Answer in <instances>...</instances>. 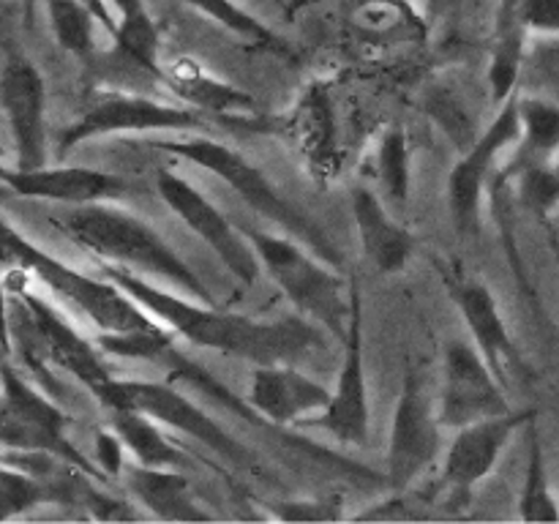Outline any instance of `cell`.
<instances>
[{
	"instance_id": "cell-35",
	"label": "cell",
	"mask_w": 559,
	"mask_h": 524,
	"mask_svg": "<svg viewBox=\"0 0 559 524\" xmlns=\"http://www.w3.org/2000/svg\"><path fill=\"white\" fill-rule=\"evenodd\" d=\"M287 522H325V519H342V508L333 500H289L282 502L276 513Z\"/></svg>"
},
{
	"instance_id": "cell-29",
	"label": "cell",
	"mask_w": 559,
	"mask_h": 524,
	"mask_svg": "<svg viewBox=\"0 0 559 524\" xmlns=\"http://www.w3.org/2000/svg\"><path fill=\"white\" fill-rule=\"evenodd\" d=\"M60 497L58 478H41V475L22 469L16 464L3 462L0 473V502H3V522L16 516H25L36 505L52 502Z\"/></svg>"
},
{
	"instance_id": "cell-19",
	"label": "cell",
	"mask_w": 559,
	"mask_h": 524,
	"mask_svg": "<svg viewBox=\"0 0 559 524\" xmlns=\"http://www.w3.org/2000/svg\"><path fill=\"white\" fill-rule=\"evenodd\" d=\"M448 289L456 309L462 311L473 344L480 349L491 371L500 377L502 385L511 388V377L522 369V355L513 344L495 293L484 282H473V278L448 282Z\"/></svg>"
},
{
	"instance_id": "cell-31",
	"label": "cell",
	"mask_w": 559,
	"mask_h": 524,
	"mask_svg": "<svg viewBox=\"0 0 559 524\" xmlns=\"http://www.w3.org/2000/svg\"><path fill=\"white\" fill-rule=\"evenodd\" d=\"M189 9L200 11L202 16L213 20L216 25H222L224 31L235 33L243 41L257 44V47L265 49H282V41H278L276 33L267 25H262L251 11H246L243 5L235 3V0H183Z\"/></svg>"
},
{
	"instance_id": "cell-33",
	"label": "cell",
	"mask_w": 559,
	"mask_h": 524,
	"mask_svg": "<svg viewBox=\"0 0 559 524\" xmlns=\"http://www.w3.org/2000/svg\"><path fill=\"white\" fill-rule=\"evenodd\" d=\"M519 22L533 36H559V0H511Z\"/></svg>"
},
{
	"instance_id": "cell-13",
	"label": "cell",
	"mask_w": 559,
	"mask_h": 524,
	"mask_svg": "<svg viewBox=\"0 0 559 524\" xmlns=\"http://www.w3.org/2000/svg\"><path fill=\"white\" fill-rule=\"evenodd\" d=\"M522 140V123H519V93H513L500 109L495 120L486 126L484 134L464 151L448 175V211H451L453 227L459 235H469L478 229L480 202L489 186L491 169L500 162L502 153Z\"/></svg>"
},
{
	"instance_id": "cell-8",
	"label": "cell",
	"mask_w": 559,
	"mask_h": 524,
	"mask_svg": "<svg viewBox=\"0 0 559 524\" xmlns=\"http://www.w3.org/2000/svg\"><path fill=\"white\" fill-rule=\"evenodd\" d=\"M74 424L69 413L58 407L47 391L25 380L11 364L3 369V448L5 451L49 453L63 458L82 475L107 484L102 469L71 442L69 429Z\"/></svg>"
},
{
	"instance_id": "cell-17",
	"label": "cell",
	"mask_w": 559,
	"mask_h": 524,
	"mask_svg": "<svg viewBox=\"0 0 559 524\" xmlns=\"http://www.w3.org/2000/svg\"><path fill=\"white\" fill-rule=\"evenodd\" d=\"M5 189L27 200L60 202V205H91V202H118L140 191V186L115 172L93 167H3Z\"/></svg>"
},
{
	"instance_id": "cell-9",
	"label": "cell",
	"mask_w": 559,
	"mask_h": 524,
	"mask_svg": "<svg viewBox=\"0 0 559 524\" xmlns=\"http://www.w3.org/2000/svg\"><path fill=\"white\" fill-rule=\"evenodd\" d=\"M205 126L202 112L186 104L156 102L151 96L126 91H96L82 104L80 115L58 134V153L112 134H145V131H197Z\"/></svg>"
},
{
	"instance_id": "cell-2",
	"label": "cell",
	"mask_w": 559,
	"mask_h": 524,
	"mask_svg": "<svg viewBox=\"0 0 559 524\" xmlns=\"http://www.w3.org/2000/svg\"><path fill=\"white\" fill-rule=\"evenodd\" d=\"M49 224L96 262L158 278L191 298L216 303L200 273L167 243V238L145 218L123 211L115 202L66 205V211L49 216Z\"/></svg>"
},
{
	"instance_id": "cell-10",
	"label": "cell",
	"mask_w": 559,
	"mask_h": 524,
	"mask_svg": "<svg viewBox=\"0 0 559 524\" xmlns=\"http://www.w3.org/2000/svg\"><path fill=\"white\" fill-rule=\"evenodd\" d=\"M156 189L164 205L197 235L202 243L218 257L224 267L238 278L240 284L251 287L260 278L262 262L257 257L254 246H251L249 235L238 233L233 222L197 189L191 180L183 175L173 172V169H158L156 172Z\"/></svg>"
},
{
	"instance_id": "cell-20",
	"label": "cell",
	"mask_w": 559,
	"mask_h": 524,
	"mask_svg": "<svg viewBox=\"0 0 559 524\" xmlns=\"http://www.w3.org/2000/svg\"><path fill=\"white\" fill-rule=\"evenodd\" d=\"M287 136L309 164L314 178H336L342 167V145H338L336 109L328 85L314 82L306 87L287 120Z\"/></svg>"
},
{
	"instance_id": "cell-32",
	"label": "cell",
	"mask_w": 559,
	"mask_h": 524,
	"mask_svg": "<svg viewBox=\"0 0 559 524\" xmlns=\"http://www.w3.org/2000/svg\"><path fill=\"white\" fill-rule=\"evenodd\" d=\"M519 196L535 216L549 218L559 205V164L551 162L519 167Z\"/></svg>"
},
{
	"instance_id": "cell-25",
	"label": "cell",
	"mask_w": 559,
	"mask_h": 524,
	"mask_svg": "<svg viewBox=\"0 0 559 524\" xmlns=\"http://www.w3.org/2000/svg\"><path fill=\"white\" fill-rule=\"evenodd\" d=\"M524 36H527V31L519 22L511 0H506L500 9L497 41L489 60V91L497 107H502L513 93H519V76H522L524 66Z\"/></svg>"
},
{
	"instance_id": "cell-28",
	"label": "cell",
	"mask_w": 559,
	"mask_h": 524,
	"mask_svg": "<svg viewBox=\"0 0 559 524\" xmlns=\"http://www.w3.org/2000/svg\"><path fill=\"white\" fill-rule=\"evenodd\" d=\"M374 172L382 191L399 205H407L413 191V147L402 126H388L374 147Z\"/></svg>"
},
{
	"instance_id": "cell-37",
	"label": "cell",
	"mask_w": 559,
	"mask_h": 524,
	"mask_svg": "<svg viewBox=\"0 0 559 524\" xmlns=\"http://www.w3.org/2000/svg\"><path fill=\"white\" fill-rule=\"evenodd\" d=\"M451 3L453 0H426V14H429V20H437V16L445 14V9Z\"/></svg>"
},
{
	"instance_id": "cell-18",
	"label": "cell",
	"mask_w": 559,
	"mask_h": 524,
	"mask_svg": "<svg viewBox=\"0 0 559 524\" xmlns=\"http://www.w3.org/2000/svg\"><path fill=\"white\" fill-rule=\"evenodd\" d=\"M331 388L317 382L295 364L257 366L246 402L262 420L273 426L306 424L331 402Z\"/></svg>"
},
{
	"instance_id": "cell-24",
	"label": "cell",
	"mask_w": 559,
	"mask_h": 524,
	"mask_svg": "<svg viewBox=\"0 0 559 524\" xmlns=\"http://www.w3.org/2000/svg\"><path fill=\"white\" fill-rule=\"evenodd\" d=\"M104 413H107V424L118 431L126 451L134 456L136 464L162 469H183L189 464V456L164 434L162 424L151 415L136 413V409H104Z\"/></svg>"
},
{
	"instance_id": "cell-21",
	"label": "cell",
	"mask_w": 559,
	"mask_h": 524,
	"mask_svg": "<svg viewBox=\"0 0 559 524\" xmlns=\"http://www.w3.org/2000/svg\"><path fill=\"white\" fill-rule=\"evenodd\" d=\"M349 205L366 260L388 276L402 273L415 254V235L388 213L385 202L369 186H355Z\"/></svg>"
},
{
	"instance_id": "cell-39",
	"label": "cell",
	"mask_w": 559,
	"mask_h": 524,
	"mask_svg": "<svg viewBox=\"0 0 559 524\" xmlns=\"http://www.w3.org/2000/svg\"><path fill=\"white\" fill-rule=\"evenodd\" d=\"M22 3H25V22H31L33 20V3H36V0H22Z\"/></svg>"
},
{
	"instance_id": "cell-6",
	"label": "cell",
	"mask_w": 559,
	"mask_h": 524,
	"mask_svg": "<svg viewBox=\"0 0 559 524\" xmlns=\"http://www.w3.org/2000/svg\"><path fill=\"white\" fill-rule=\"evenodd\" d=\"M16 271L5 273V295H9V320L22 327L20 349L25 355V364L31 369H41V360L58 366L60 371L80 380L87 391H96L98 385L109 380V369L102 358L96 338H87L55 309L52 303L27 289L22 284L25 271L11 265Z\"/></svg>"
},
{
	"instance_id": "cell-27",
	"label": "cell",
	"mask_w": 559,
	"mask_h": 524,
	"mask_svg": "<svg viewBox=\"0 0 559 524\" xmlns=\"http://www.w3.org/2000/svg\"><path fill=\"white\" fill-rule=\"evenodd\" d=\"M535 424H530V453L522 495H519V516L527 522H559V502L551 491L549 464H546L544 442H540Z\"/></svg>"
},
{
	"instance_id": "cell-12",
	"label": "cell",
	"mask_w": 559,
	"mask_h": 524,
	"mask_svg": "<svg viewBox=\"0 0 559 524\" xmlns=\"http://www.w3.org/2000/svg\"><path fill=\"white\" fill-rule=\"evenodd\" d=\"M508 388L500 377L491 371L473 338H451L445 344V360H442V391H440V424L445 429H462L475 420L495 418V415L511 413L508 404Z\"/></svg>"
},
{
	"instance_id": "cell-22",
	"label": "cell",
	"mask_w": 559,
	"mask_h": 524,
	"mask_svg": "<svg viewBox=\"0 0 559 524\" xmlns=\"http://www.w3.org/2000/svg\"><path fill=\"white\" fill-rule=\"evenodd\" d=\"M123 480L129 495L136 505L145 508L151 516L169 519V522H197V519H211V513L202 511L197 497L191 495V486L180 469L145 467V464H126Z\"/></svg>"
},
{
	"instance_id": "cell-5",
	"label": "cell",
	"mask_w": 559,
	"mask_h": 524,
	"mask_svg": "<svg viewBox=\"0 0 559 524\" xmlns=\"http://www.w3.org/2000/svg\"><path fill=\"white\" fill-rule=\"evenodd\" d=\"M3 249L5 260L11 265L22 267L31 273L36 282L60 300L80 309L87 320L96 325V331L104 333H123V331H142V327L158 325L156 317L147 314L123 287L112 278L87 276L80 267H71L69 262L58 260L49 251L38 249L31 238L20 233L11 222H3Z\"/></svg>"
},
{
	"instance_id": "cell-16",
	"label": "cell",
	"mask_w": 559,
	"mask_h": 524,
	"mask_svg": "<svg viewBox=\"0 0 559 524\" xmlns=\"http://www.w3.org/2000/svg\"><path fill=\"white\" fill-rule=\"evenodd\" d=\"M535 420H538V409H511V413L475 420V424L456 429V437L442 458V486L469 491L480 480L489 478L516 431L530 429V424Z\"/></svg>"
},
{
	"instance_id": "cell-11",
	"label": "cell",
	"mask_w": 559,
	"mask_h": 524,
	"mask_svg": "<svg viewBox=\"0 0 559 524\" xmlns=\"http://www.w3.org/2000/svg\"><path fill=\"white\" fill-rule=\"evenodd\" d=\"M442 429L445 426L440 424L424 380L418 371L407 369L391 420V440H388L385 462L393 489L404 491L437 462L442 451Z\"/></svg>"
},
{
	"instance_id": "cell-7",
	"label": "cell",
	"mask_w": 559,
	"mask_h": 524,
	"mask_svg": "<svg viewBox=\"0 0 559 524\" xmlns=\"http://www.w3.org/2000/svg\"><path fill=\"white\" fill-rule=\"evenodd\" d=\"M93 398L104 409H136L151 415L167 429L191 437L207 451L229 464H251V453L240 445L207 409H202L194 398L180 393L169 382L156 380H129V377H109L104 385L93 391Z\"/></svg>"
},
{
	"instance_id": "cell-26",
	"label": "cell",
	"mask_w": 559,
	"mask_h": 524,
	"mask_svg": "<svg viewBox=\"0 0 559 524\" xmlns=\"http://www.w3.org/2000/svg\"><path fill=\"white\" fill-rule=\"evenodd\" d=\"M519 123H522L519 167L551 162L559 153V104L544 96L519 93Z\"/></svg>"
},
{
	"instance_id": "cell-23",
	"label": "cell",
	"mask_w": 559,
	"mask_h": 524,
	"mask_svg": "<svg viewBox=\"0 0 559 524\" xmlns=\"http://www.w3.org/2000/svg\"><path fill=\"white\" fill-rule=\"evenodd\" d=\"M164 85L186 104L200 112L213 115H251L254 112V98L243 87H235L229 82L218 80L216 74L202 69V63L191 58L175 60L169 69H164Z\"/></svg>"
},
{
	"instance_id": "cell-14",
	"label": "cell",
	"mask_w": 559,
	"mask_h": 524,
	"mask_svg": "<svg viewBox=\"0 0 559 524\" xmlns=\"http://www.w3.org/2000/svg\"><path fill=\"white\" fill-rule=\"evenodd\" d=\"M349 295H353V317H349L347 338L342 342L344 358L331 402L306 424L320 426L322 431H328L333 440L344 442V445L364 448L369 442L371 404L364 355V300H360V289L355 282H349Z\"/></svg>"
},
{
	"instance_id": "cell-4",
	"label": "cell",
	"mask_w": 559,
	"mask_h": 524,
	"mask_svg": "<svg viewBox=\"0 0 559 524\" xmlns=\"http://www.w3.org/2000/svg\"><path fill=\"white\" fill-rule=\"evenodd\" d=\"M246 235L260 257L262 271L273 278L295 311L344 342L353 317V295H347V282L333 271L331 262L293 235L260 229H249Z\"/></svg>"
},
{
	"instance_id": "cell-38",
	"label": "cell",
	"mask_w": 559,
	"mask_h": 524,
	"mask_svg": "<svg viewBox=\"0 0 559 524\" xmlns=\"http://www.w3.org/2000/svg\"><path fill=\"white\" fill-rule=\"evenodd\" d=\"M549 246H551V254H555V262H557V273H559V238L555 233H549Z\"/></svg>"
},
{
	"instance_id": "cell-34",
	"label": "cell",
	"mask_w": 559,
	"mask_h": 524,
	"mask_svg": "<svg viewBox=\"0 0 559 524\" xmlns=\"http://www.w3.org/2000/svg\"><path fill=\"white\" fill-rule=\"evenodd\" d=\"M126 445L123 440L118 437V431L112 426H104V429H96V437H93V462L96 467L102 469L104 478H123V469H126Z\"/></svg>"
},
{
	"instance_id": "cell-36",
	"label": "cell",
	"mask_w": 559,
	"mask_h": 524,
	"mask_svg": "<svg viewBox=\"0 0 559 524\" xmlns=\"http://www.w3.org/2000/svg\"><path fill=\"white\" fill-rule=\"evenodd\" d=\"M82 3L91 9V14L96 16L98 25H102L104 31L109 33V38L115 41V36H118V16H112V11H109V0H82Z\"/></svg>"
},
{
	"instance_id": "cell-3",
	"label": "cell",
	"mask_w": 559,
	"mask_h": 524,
	"mask_svg": "<svg viewBox=\"0 0 559 524\" xmlns=\"http://www.w3.org/2000/svg\"><path fill=\"white\" fill-rule=\"evenodd\" d=\"M156 151L169 153V156H178L183 162H191L194 167L205 169V172L216 175L218 180L229 186L257 216L267 218L271 224H276L282 233L293 235L295 240L309 246L311 251L322 257V260L331 262L333 267L342 262L336 243L331 240V235L309 216L300 207H295L276 186L271 183L265 172H262L257 164H251L235 147L224 145V142L211 140V136H178V140H153L151 142Z\"/></svg>"
},
{
	"instance_id": "cell-30",
	"label": "cell",
	"mask_w": 559,
	"mask_h": 524,
	"mask_svg": "<svg viewBox=\"0 0 559 524\" xmlns=\"http://www.w3.org/2000/svg\"><path fill=\"white\" fill-rule=\"evenodd\" d=\"M47 16L49 27L55 33V41L66 52H71L80 60L91 58L93 49H96L93 25H98V22L82 0H47Z\"/></svg>"
},
{
	"instance_id": "cell-15",
	"label": "cell",
	"mask_w": 559,
	"mask_h": 524,
	"mask_svg": "<svg viewBox=\"0 0 559 524\" xmlns=\"http://www.w3.org/2000/svg\"><path fill=\"white\" fill-rule=\"evenodd\" d=\"M0 104L16 151L14 167H44L47 164V82L22 49H5Z\"/></svg>"
},
{
	"instance_id": "cell-1",
	"label": "cell",
	"mask_w": 559,
	"mask_h": 524,
	"mask_svg": "<svg viewBox=\"0 0 559 524\" xmlns=\"http://www.w3.org/2000/svg\"><path fill=\"white\" fill-rule=\"evenodd\" d=\"M98 271L123 287L147 314L156 317L175 336L186 338L194 347L249 360L254 366L295 364L309 349L320 347V333H317L320 325L300 314L257 320V317L224 311L218 309V303H205L175 287L153 284V278L109 265V262H98Z\"/></svg>"
}]
</instances>
